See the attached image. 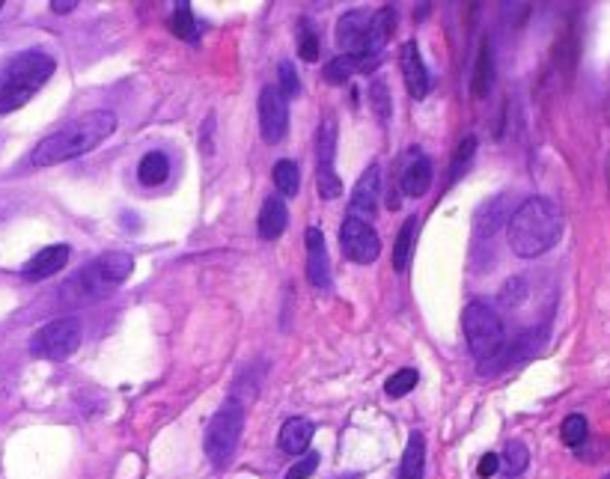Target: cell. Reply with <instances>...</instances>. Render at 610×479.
<instances>
[{
    "instance_id": "f35d334b",
    "label": "cell",
    "mask_w": 610,
    "mask_h": 479,
    "mask_svg": "<svg viewBox=\"0 0 610 479\" xmlns=\"http://www.w3.org/2000/svg\"><path fill=\"white\" fill-rule=\"evenodd\" d=\"M605 479H610V474H608V477H605Z\"/></svg>"
},
{
    "instance_id": "603a6c76",
    "label": "cell",
    "mask_w": 610,
    "mask_h": 479,
    "mask_svg": "<svg viewBox=\"0 0 610 479\" xmlns=\"http://www.w3.org/2000/svg\"><path fill=\"white\" fill-rule=\"evenodd\" d=\"M170 173V161L164 152H146L140 167H137V179L146 185V188H158Z\"/></svg>"
},
{
    "instance_id": "3957f363",
    "label": "cell",
    "mask_w": 610,
    "mask_h": 479,
    "mask_svg": "<svg viewBox=\"0 0 610 479\" xmlns=\"http://www.w3.org/2000/svg\"><path fill=\"white\" fill-rule=\"evenodd\" d=\"M57 63L48 51L30 48L9 57L0 66V114H12L24 108L54 75Z\"/></svg>"
},
{
    "instance_id": "7c38bea8",
    "label": "cell",
    "mask_w": 610,
    "mask_h": 479,
    "mask_svg": "<svg viewBox=\"0 0 610 479\" xmlns=\"http://www.w3.org/2000/svg\"><path fill=\"white\" fill-rule=\"evenodd\" d=\"M399 69H402V78H405V87H408L411 99L423 102L429 96V90H432V81H429V69L423 63L420 45L414 39H408L399 48Z\"/></svg>"
},
{
    "instance_id": "5b68a950",
    "label": "cell",
    "mask_w": 610,
    "mask_h": 479,
    "mask_svg": "<svg viewBox=\"0 0 610 479\" xmlns=\"http://www.w3.org/2000/svg\"><path fill=\"white\" fill-rule=\"evenodd\" d=\"M462 328H465V340H468L471 355L480 363H491V360L503 355L506 331H503V322H500V316L494 313L491 304H486V301L468 304L465 316H462Z\"/></svg>"
},
{
    "instance_id": "e0dca14e",
    "label": "cell",
    "mask_w": 610,
    "mask_h": 479,
    "mask_svg": "<svg viewBox=\"0 0 610 479\" xmlns=\"http://www.w3.org/2000/svg\"><path fill=\"white\" fill-rule=\"evenodd\" d=\"M289 227V209L283 197H265L259 218H256V230L265 241H277Z\"/></svg>"
},
{
    "instance_id": "83f0119b",
    "label": "cell",
    "mask_w": 610,
    "mask_h": 479,
    "mask_svg": "<svg viewBox=\"0 0 610 479\" xmlns=\"http://www.w3.org/2000/svg\"><path fill=\"white\" fill-rule=\"evenodd\" d=\"M358 72V63H355V57H349V54H337L334 60H328V66H325V81L328 84H334V87H340V84H346L352 75Z\"/></svg>"
},
{
    "instance_id": "484cf974",
    "label": "cell",
    "mask_w": 610,
    "mask_h": 479,
    "mask_svg": "<svg viewBox=\"0 0 610 479\" xmlns=\"http://www.w3.org/2000/svg\"><path fill=\"white\" fill-rule=\"evenodd\" d=\"M474 155H477V137L471 134V137H465L462 143H459V149H456V155H453V164H450V179H447V188L450 185H456L465 173H468V167H471V161H474Z\"/></svg>"
},
{
    "instance_id": "836d02e7",
    "label": "cell",
    "mask_w": 610,
    "mask_h": 479,
    "mask_svg": "<svg viewBox=\"0 0 610 479\" xmlns=\"http://www.w3.org/2000/svg\"><path fill=\"white\" fill-rule=\"evenodd\" d=\"M319 468V453H304V459H298L289 471H286V479H307L316 474Z\"/></svg>"
},
{
    "instance_id": "9c48e42d",
    "label": "cell",
    "mask_w": 610,
    "mask_h": 479,
    "mask_svg": "<svg viewBox=\"0 0 610 479\" xmlns=\"http://www.w3.org/2000/svg\"><path fill=\"white\" fill-rule=\"evenodd\" d=\"M259 134L271 146L283 143L289 134V102L277 87H262L259 93Z\"/></svg>"
},
{
    "instance_id": "1f68e13d",
    "label": "cell",
    "mask_w": 610,
    "mask_h": 479,
    "mask_svg": "<svg viewBox=\"0 0 610 479\" xmlns=\"http://www.w3.org/2000/svg\"><path fill=\"white\" fill-rule=\"evenodd\" d=\"M369 96H372V111H375V117L384 122L390 120V93H387V84L381 81V78H375L372 81V87H369Z\"/></svg>"
},
{
    "instance_id": "d4e9b609",
    "label": "cell",
    "mask_w": 610,
    "mask_h": 479,
    "mask_svg": "<svg viewBox=\"0 0 610 479\" xmlns=\"http://www.w3.org/2000/svg\"><path fill=\"white\" fill-rule=\"evenodd\" d=\"M271 179H274V188L280 191V197H295L298 188H301V170L295 161L289 158H280L274 167H271Z\"/></svg>"
},
{
    "instance_id": "e575fe53",
    "label": "cell",
    "mask_w": 610,
    "mask_h": 479,
    "mask_svg": "<svg viewBox=\"0 0 610 479\" xmlns=\"http://www.w3.org/2000/svg\"><path fill=\"white\" fill-rule=\"evenodd\" d=\"M500 471V456H494V453H488V456H483L480 459V468H477V474L483 479H491L494 474Z\"/></svg>"
},
{
    "instance_id": "ffe728a7",
    "label": "cell",
    "mask_w": 610,
    "mask_h": 479,
    "mask_svg": "<svg viewBox=\"0 0 610 479\" xmlns=\"http://www.w3.org/2000/svg\"><path fill=\"white\" fill-rule=\"evenodd\" d=\"M491 84H494V54H491V39L483 36L480 39V51H477V63H474V78H471L474 96L486 99L488 93H491Z\"/></svg>"
},
{
    "instance_id": "8fae6325",
    "label": "cell",
    "mask_w": 610,
    "mask_h": 479,
    "mask_svg": "<svg viewBox=\"0 0 610 479\" xmlns=\"http://www.w3.org/2000/svg\"><path fill=\"white\" fill-rule=\"evenodd\" d=\"M378 197H381V170L378 164H369L361 179L355 182V191H352V200H349V215L346 218H358V221H375V212H378Z\"/></svg>"
},
{
    "instance_id": "f546056e",
    "label": "cell",
    "mask_w": 610,
    "mask_h": 479,
    "mask_svg": "<svg viewBox=\"0 0 610 479\" xmlns=\"http://www.w3.org/2000/svg\"><path fill=\"white\" fill-rule=\"evenodd\" d=\"M417 381H420V372L408 366V369H399L396 375H390L387 384H384V390H387V396L399 399V396H408V393L417 387Z\"/></svg>"
},
{
    "instance_id": "8d00e7d4",
    "label": "cell",
    "mask_w": 610,
    "mask_h": 479,
    "mask_svg": "<svg viewBox=\"0 0 610 479\" xmlns=\"http://www.w3.org/2000/svg\"><path fill=\"white\" fill-rule=\"evenodd\" d=\"M343 479H361V477H343Z\"/></svg>"
},
{
    "instance_id": "74e56055",
    "label": "cell",
    "mask_w": 610,
    "mask_h": 479,
    "mask_svg": "<svg viewBox=\"0 0 610 479\" xmlns=\"http://www.w3.org/2000/svg\"><path fill=\"white\" fill-rule=\"evenodd\" d=\"M0 9H3V3H0Z\"/></svg>"
},
{
    "instance_id": "d590c367",
    "label": "cell",
    "mask_w": 610,
    "mask_h": 479,
    "mask_svg": "<svg viewBox=\"0 0 610 479\" xmlns=\"http://www.w3.org/2000/svg\"><path fill=\"white\" fill-rule=\"evenodd\" d=\"M78 6V0H51V9L57 12V15H66V12H72Z\"/></svg>"
},
{
    "instance_id": "cb8c5ba5",
    "label": "cell",
    "mask_w": 610,
    "mask_h": 479,
    "mask_svg": "<svg viewBox=\"0 0 610 479\" xmlns=\"http://www.w3.org/2000/svg\"><path fill=\"white\" fill-rule=\"evenodd\" d=\"M527 465H530L527 447H524L521 441H509L506 450H503V456H500V471H497V474L503 479H518L527 471Z\"/></svg>"
},
{
    "instance_id": "5bb4252c",
    "label": "cell",
    "mask_w": 610,
    "mask_h": 479,
    "mask_svg": "<svg viewBox=\"0 0 610 479\" xmlns=\"http://www.w3.org/2000/svg\"><path fill=\"white\" fill-rule=\"evenodd\" d=\"M307 280L319 292L331 289V256H328V244H325L322 230H316V227L307 230Z\"/></svg>"
},
{
    "instance_id": "8992f818",
    "label": "cell",
    "mask_w": 610,
    "mask_h": 479,
    "mask_svg": "<svg viewBox=\"0 0 610 479\" xmlns=\"http://www.w3.org/2000/svg\"><path fill=\"white\" fill-rule=\"evenodd\" d=\"M242 429H244L242 402H239V399H227V402L215 411V417L209 420L206 441H203L206 456L212 459V465L224 468V465L233 459V453L239 450Z\"/></svg>"
},
{
    "instance_id": "7402d4cb",
    "label": "cell",
    "mask_w": 610,
    "mask_h": 479,
    "mask_svg": "<svg viewBox=\"0 0 610 479\" xmlns=\"http://www.w3.org/2000/svg\"><path fill=\"white\" fill-rule=\"evenodd\" d=\"M423 468H426V438L420 432H411L399 465V479H423Z\"/></svg>"
},
{
    "instance_id": "44dd1931",
    "label": "cell",
    "mask_w": 610,
    "mask_h": 479,
    "mask_svg": "<svg viewBox=\"0 0 610 479\" xmlns=\"http://www.w3.org/2000/svg\"><path fill=\"white\" fill-rule=\"evenodd\" d=\"M417 230H420V218L417 215H411L405 224H402V230L396 233V244H393V268L402 274V271H408V265H411V259H414V241H417Z\"/></svg>"
},
{
    "instance_id": "4316f807",
    "label": "cell",
    "mask_w": 610,
    "mask_h": 479,
    "mask_svg": "<svg viewBox=\"0 0 610 479\" xmlns=\"http://www.w3.org/2000/svg\"><path fill=\"white\" fill-rule=\"evenodd\" d=\"M587 435H590V423H587L584 414H569V417L563 420V426H560V438H563V444L572 447V450H578V447L587 441Z\"/></svg>"
},
{
    "instance_id": "52a82bcc",
    "label": "cell",
    "mask_w": 610,
    "mask_h": 479,
    "mask_svg": "<svg viewBox=\"0 0 610 479\" xmlns=\"http://www.w3.org/2000/svg\"><path fill=\"white\" fill-rule=\"evenodd\" d=\"M81 340H84L81 322L75 316H63V319L42 325L30 337V355L42 360H63L78 352Z\"/></svg>"
},
{
    "instance_id": "2e32d148",
    "label": "cell",
    "mask_w": 610,
    "mask_h": 479,
    "mask_svg": "<svg viewBox=\"0 0 610 479\" xmlns=\"http://www.w3.org/2000/svg\"><path fill=\"white\" fill-rule=\"evenodd\" d=\"M69 256H72L69 244H48V247H42V250L21 268V277H24V280H45V277H54L57 271L66 268Z\"/></svg>"
},
{
    "instance_id": "4fadbf2b",
    "label": "cell",
    "mask_w": 610,
    "mask_h": 479,
    "mask_svg": "<svg viewBox=\"0 0 610 479\" xmlns=\"http://www.w3.org/2000/svg\"><path fill=\"white\" fill-rule=\"evenodd\" d=\"M408 155H411V161L402 167V173L396 176V182H399V191H402L405 197H414V200H417V197H426V194H429L435 170H432V161H429L420 149H411Z\"/></svg>"
},
{
    "instance_id": "d6986e66",
    "label": "cell",
    "mask_w": 610,
    "mask_h": 479,
    "mask_svg": "<svg viewBox=\"0 0 610 479\" xmlns=\"http://www.w3.org/2000/svg\"><path fill=\"white\" fill-rule=\"evenodd\" d=\"M509 197L506 194H500V197H491L488 203H483L480 206V212H477V221H474V236L477 239H491L500 227H503V221L509 224Z\"/></svg>"
},
{
    "instance_id": "ba28073f",
    "label": "cell",
    "mask_w": 610,
    "mask_h": 479,
    "mask_svg": "<svg viewBox=\"0 0 610 479\" xmlns=\"http://www.w3.org/2000/svg\"><path fill=\"white\" fill-rule=\"evenodd\" d=\"M334 158H337V120L325 117L316 134V188L322 200L343 197V182L337 176Z\"/></svg>"
},
{
    "instance_id": "6da1fadb",
    "label": "cell",
    "mask_w": 610,
    "mask_h": 479,
    "mask_svg": "<svg viewBox=\"0 0 610 479\" xmlns=\"http://www.w3.org/2000/svg\"><path fill=\"white\" fill-rule=\"evenodd\" d=\"M117 114L111 111H90L81 120L69 122L66 128L48 134L45 140H39V146L30 155L33 167H54L72 158H81L87 152H93L99 143H105L114 131H117Z\"/></svg>"
},
{
    "instance_id": "7a4b0ae2",
    "label": "cell",
    "mask_w": 610,
    "mask_h": 479,
    "mask_svg": "<svg viewBox=\"0 0 610 479\" xmlns=\"http://www.w3.org/2000/svg\"><path fill=\"white\" fill-rule=\"evenodd\" d=\"M506 233L515 256L536 259L563 236V212L548 197H527L518 209H512Z\"/></svg>"
},
{
    "instance_id": "277c9868",
    "label": "cell",
    "mask_w": 610,
    "mask_h": 479,
    "mask_svg": "<svg viewBox=\"0 0 610 479\" xmlns=\"http://www.w3.org/2000/svg\"><path fill=\"white\" fill-rule=\"evenodd\" d=\"M131 268H134V259L122 250H108L102 253L99 259H93L90 265L81 268V274L72 280L69 289L63 292H78L84 304L90 301H99V298H108L114 289H120L122 283L131 277Z\"/></svg>"
},
{
    "instance_id": "d6a6232c",
    "label": "cell",
    "mask_w": 610,
    "mask_h": 479,
    "mask_svg": "<svg viewBox=\"0 0 610 479\" xmlns=\"http://www.w3.org/2000/svg\"><path fill=\"white\" fill-rule=\"evenodd\" d=\"M298 57L307 60V63L319 60V36H316V30H310V27L301 30V36H298Z\"/></svg>"
},
{
    "instance_id": "f1b7e54d",
    "label": "cell",
    "mask_w": 610,
    "mask_h": 479,
    "mask_svg": "<svg viewBox=\"0 0 610 479\" xmlns=\"http://www.w3.org/2000/svg\"><path fill=\"white\" fill-rule=\"evenodd\" d=\"M170 27H173V33H176L179 39L197 42V21H194V12H191V6H188V3H176Z\"/></svg>"
},
{
    "instance_id": "ac0fdd59",
    "label": "cell",
    "mask_w": 610,
    "mask_h": 479,
    "mask_svg": "<svg viewBox=\"0 0 610 479\" xmlns=\"http://www.w3.org/2000/svg\"><path fill=\"white\" fill-rule=\"evenodd\" d=\"M316 435V426L307 417H289L280 429V450L289 456H304L310 453V441Z\"/></svg>"
},
{
    "instance_id": "30bf717a",
    "label": "cell",
    "mask_w": 610,
    "mask_h": 479,
    "mask_svg": "<svg viewBox=\"0 0 610 479\" xmlns=\"http://www.w3.org/2000/svg\"><path fill=\"white\" fill-rule=\"evenodd\" d=\"M340 244L346 259L358 262V265H372L381 256V239L372 230V224H364L358 218H346L340 227Z\"/></svg>"
},
{
    "instance_id": "4dcf8cb0",
    "label": "cell",
    "mask_w": 610,
    "mask_h": 479,
    "mask_svg": "<svg viewBox=\"0 0 610 479\" xmlns=\"http://www.w3.org/2000/svg\"><path fill=\"white\" fill-rule=\"evenodd\" d=\"M277 78H280L277 90L283 93V99H298L301 96V81H298V72H295V66L289 60H283L277 66Z\"/></svg>"
},
{
    "instance_id": "9a60e30c",
    "label": "cell",
    "mask_w": 610,
    "mask_h": 479,
    "mask_svg": "<svg viewBox=\"0 0 610 479\" xmlns=\"http://www.w3.org/2000/svg\"><path fill=\"white\" fill-rule=\"evenodd\" d=\"M369 15L364 9H352L337 21V45L349 57H364L366 33H369Z\"/></svg>"
}]
</instances>
